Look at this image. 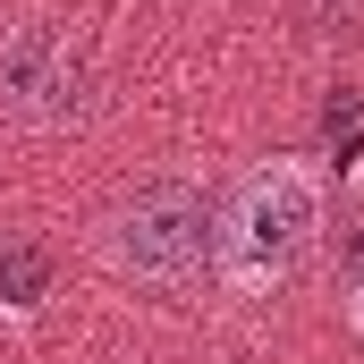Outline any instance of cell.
<instances>
[{
    "mask_svg": "<svg viewBox=\"0 0 364 364\" xmlns=\"http://www.w3.org/2000/svg\"><path fill=\"white\" fill-rule=\"evenodd\" d=\"M314 237H322V170L279 153V161H255L237 178V195L220 203L212 272H220V288H237V296H272L279 279L305 272Z\"/></svg>",
    "mask_w": 364,
    "mask_h": 364,
    "instance_id": "6da1fadb",
    "label": "cell"
},
{
    "mask_svg": "<svg viewBox=\"0 0 364 364\" xmlns=\"http://www.w3.org/2000/svg\"><path fill=\"white\" fill-rule=\"evenodd\" d=\"M102 255L136 288L195 279V263H203V195L195 186H144V195H127L110 212V229H102Z\"/></svg>",
    "mask_w": 364,
    "mask_h": 364,
    "instance_id": "7a4b0ae2",
    "label": "cell"
},
{
    "mask_svg": "<svg viewBox=\"0 0 364 364\" xmlns=\"http://www.w3.org/2000/svg\"><path fill=\"white\" fill-rule=\"evenodd\" d=\"M0 102L34 127H77L93 110V60H85V34H60L43 17L9 26L0 34Z\"/></svg>",
    "mask_w": 364,
    "mask_h": 364,
    "instance_id": "3957f363",
    "label": "cell"
},
{
    "mask_svg": "<svg viewBox=\"0 0 364 364\" xmlns=\"http://www.w3.org/2000/svg\"><path fill=\"white\" fill-rule=\"evenodd\" d=\"M43 288H51V255L43 246H0V305H43Z\"/></svg>",
    "mask_w": 364,
    "mask_h": 364,
    "instance_id": "277c9868",
    "label": "cell"
},
{
    "mask_svg": "<svg viewBox=\"0 0 364 364\" xmlns=\"http://www.w3.org/2000/svg\"><path fill=\"white\" fill-rule=\"evenodd\" d=\"M322 127L339 136V170H356V161H364V93H331Z\"/></svg>",
    "mask_w": 364,
    "mask_h": 364,
    "instance_id": "5b68a950",
    "label": "cell"
},
{
    "mask_svg": "<svg viewBox=\"0 0 364 364\" xmlns=\"http://www.w3.org/2000/svg\"><path fill=\"white\" fill-rule=\"evenodd\" d=\"M348 322H356V339H364V246H356V279H348Z\"/></svg>",
    "mask_w": 364,
    "mask_h": 364,
    "instance_id": "8992f818",
    "label": "cell"
}]
</instances>
